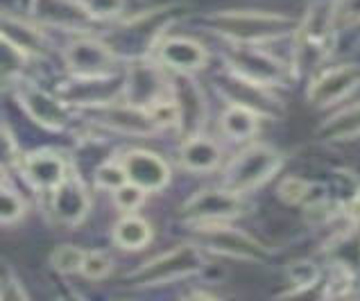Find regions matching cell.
Segmentation results:
<instances>
[{
    "label": "cell",
    "instance_id": "6da1fadb",
    "mask_svg": "<svg viewBox=\"0 0 360 301\" xmlns=\"http://www.w3.org/2000/svg\"><path fill=\"white\" fill-rule=\"evenodd\" d=\"M215 32L229 37L245 46L261 44L288 34L295 27V20L283 14L270 12H222L209 18Z\"/></svg>",
    "mask_w": 360,
    "mask_h": 301
},
{
    "label": "cell",
    "instance_id": "7a4b0ae2",
    "mask_svg": "<svg viewBox=\"0 0 360 301\" xmlns=\"http://www.w3.org/2000/svg\"><path fill=\"white\" fill-rule=\"evenodd\" d=\"M279 165L281 157L276 150L267 148V145H252L231 161L224 184L233 193H247L270 179L279 170Z\"/></svg>",
    "mask_w": 360,
    "mask_h": 301
},
{
    "label": "cell",
    "instance_id": "3957f363",
    "mask_svg": "<svg viewBox=\"0 0 360 301\" xmlns=\"http://www.w3.org/2000/svg\"><path fill=\"white\" fill-rule=\"evenodd\" d=\"M200 267H202L200 249L193 245H181V247H174L172 252L157 256L154 261H148L131 274V278L139 286H157V283H166V281H174V278L188 276L193 272H198Z\"/></svg>",
    "mask_w": 360,
    "mask_h": 301
},
{
    "label": "cell",
    "instance_id": "277c9868",
    "mask_svg": "<svg viewBox=\"0 0 360 301\" xmlns=\"http://www.w3.org/2000/svg\"><path fill=\"white\" fill-rule=\"evenodd\" d=\"M202 243L207 245L213 252L227 254L233 258H247V261H263L267 256L265 247L254 241L252 236H247L238 229H231V226H220L215 222H207L200 231Z\"/></svg>",
    "mask_w": 360,
    "mask_h": 301
},
{
    "label": "cell",
    "instance_id": "5b68a950",
    "mask_svg": "<svg viewBox=\"0 0 360 301\" xmlns=\"http://www.w3.org/2000/svg\"><path fill=\"white\" fill-rule=\"evenodd\" d=\"M240 193L224 191H202L184 204V215L193 222H220L240 213Z\"/></svg>",
    "mask_w": 360,
    "mask_h": 301
},
{
    "label": "cell",
    "instance_id": "8992f818",
    "mask_svg": "<svg viewBox=\"0 0 360 301\" xmlns=\"http://www.w3.org/2000/svg\"><path fill=\"white\" fill-rule=\"evenodd\" d=\"M358 87H360V68L356 64H345L322 72L311 84V89H308V100L315 107H328L347 98Z\"/></svg>",
    "mask_w": 360,
    "mask_h": 301
},
{
    "label": "cell",
    "instance_id": "52a82bcc",
    "mask_svg": "<svg viewBox=\"0 0 360 301\" xmlns=\"http://www.w3.org/2000/svg\"><path fill=\"white\" fill-rule=\"evenodd\" d=\"M120 165L125 170L127 181L139 186L143 191H161L170 179L168 163L154 152H146V150L129 152L125 154Z\"/></svg>",
    "mask_w": 360,
    "mask_h": 301
},
{
    "label": "cell",
    "instance_id": "ba28073f",
    "mask_svg": "<svg viewBox=\"0 0 360 301\" xmlns=\"http://www.w3.org/2000/svg\"><path fill=\"white\" fill-rule=\"evenodd\" d=\"M231 64L240 77L254 82V84H261V87L279 84V82L285 77V68L281 61H276L274 57L261 53V50H254L252 46L236 50L231 55Z\"/></svg>",
    "mask_w": 360,
    "mask_h": 301
},
{
    "label": "cell",
    "instance_id": "9c48e42d",
    "mask_svg": "<svg viewBox=\"0 0 360 301\" xmlns=\"http://www.w3.org/2000/svg\"><path fill=\"white\" fill-rule=\"evenodd\" d=\"M66 61L82 77H102L111 70L116 57L107 46L98 44V41L82 39L68 48Z\"/></svg>",
    "mask_w": 360,
    "mask_h": 301
},
{
    "label": "cell",
    "instance_id": "30bf717a",
    "mask_svg": "<svg viewBox=\"0 0 360 301\" xmlns=\"http://www.w3.org/2000/svg\"><path fill=\"white\" fill-rule=\"evenodd\" d=\"M163 75L157 66L139 61L129 68V105L150 109L154 102L168 98V87H163Z\"/></svg>",
    "mask_w": 360,
    "mask_h": 301
},
{
    "label": "cell",
    "instance_id": "8fae6325",
    "mask_svg": "<svg viewBox=\"0 0 360 301\" xmlns=\"http://www.w3.org/2000/svg\"><path fill=\"white\" fill-rule=\"evenodd\" d=\"M333 25V7L331 5H315L308 12L302 27L297 30L300 41V55L304 53H328V41H331Z\"/></svg>",
    "mask_w": 360,
    "mask_h": 301
},
{
    "label": "cell",
    "instance_id": "7c38bea8",
    "mask_svg": "<svg viewBox=\"0 0 360 301\" xmlns=\"http://www.w3.org/2000/svg\"><path fill=\"white\" fill-rule=\"evenodd\" d=\"M220 91L231 100V105H238L245 109H252L259 116L265 113H274V98L265 93V87L254 84V82L245 79L240 75L236 77H222Z\"/></svg>",
    "mask_w": 360,
    "mask_h": 301
},
{
    "label": "cell",
    "instance_id": "4fadbf2b",
    "mask_svg": "<svg viewBox=\"0 0 360 301\" xmlns=\"http://www.w3.org/2000/svg\"><path fill=\"white\" fill-rule=\"evenodd\" d=\"M100 118L111 129L134 134V136H146L157 129V122L152 120L150 111L136 105H107L105 109H100Z\"/></svg>",
    "mask_w": 360,
    "mask_h": 301
},
{
    "label": "cell",
    "instance_id": "5bb4252c",
    "mask_svg": "<svg viewBox=\"0 0 360 301\" xmlns=\"http://www.w3.org/2000/svg\"><path fill=\"white\" fill-rule=\"evenodd\" d=\"M159 59L172 70L191 72L207 64V50L191 39L174 37V39H166L159 46Z\"/></svg>",
    "mask_w": 360,
    "mask_h": 301
},
{
    "label": "cell",
    "instance_id": "9a60e30c",
    "mask_svg": "<svg viewBox=\"0 0 360 301\" xmlns=\"http://www.w3.org/2000/svg\"><path fill=\"white\" fill-rule=\"evenodd\" d=\"M32 9L37 18L57 27L75 30V27H84L91 20L86 9L79 5V0H34Z\"/></svg>",
    "mask_w": 360,
    "mask_h": 301
},
{
    "label": "cell",
    "instance_id": "2e32d148",
    "mask_svg": "<svg viewBox=\"0 0 360 301\" xmlns=\"http://www.w3.org/2000/svg\"><path fill=\"white\" fill-rule=\"evenodd\" d=\"M172 100L179 109V124L186 129L191 136L200 129L202 118H204V100L200 89L195 87V82L186 75L177 77L172 87Z\"/></svg>",
    "mask_w": 360,
    "mask_h": 301
},
{
    "label": "cell",
    "instance_id": "e0dca14e",
    "mask_svg": "<svg viewBox=\"0 0 360 301\" xmlns=\"http://www.w3.org/2000/svg\"><path fill=\"white\" fill-rule=\"evenodd\" d=\"M53 191H55V197H53L55 215L66 224H77L89 211V195L84 191V186L77 179L66 177Z\"/></svg>",
    "mask_w": 360,
    "mask_h": 301
},
{
    "label": "cell",
    "instance_id": "ac0fdd59",
    "mask_svg": "<svg viewBox=\"0 0 360 301\" xmlns=\"http://www.w3.org/2000/svg\"><path fill=\"white\" fill-rule=\"evenodd\" d=\"M25 174L39 188H57L68 177L64 159L53 152H37L32 157H27Z\"/></svg>",
    "mask_w": 360,
    "mask_h": 301
},
{
    "label": "cell",
    "instance_id": "d6986e66",
    "mask_svg": "<svg viewBox=\"0 0 360 301\" xmlns=\"http://www.w3.org/2000/svg\"><path fill=\"white\" fill-rule=\"evenodd\" d=\"M220 157L222 152L218 148V143L207 136H198V134L188 136V141L181 148V165L193 172L213 170L220 163Z\"/></svg>",
    "mask_w": 360,
    "mask_h": 301
},
{
    "label": "cell",
    "instance_id": "ffe728a7",
    "mask_svg": "<svg viewBox=\"0 0 360 301\" xmlns=\"http://www.w3.org/2000/svg\"><path fill=\"white\" fill-rule=\"evenodd\" d=\"M0 37H5L14 48H18L20 53H41L44 50V37H41L39 30L30 27L27 23L18 18H9L3 16L0 18Z\"/></svg>",
    "mask_w": 360,
    "mask_h": 301
},
{
    "label": "cell",
    "instance_id": "44dd1931",
    "mask_svg": "<svg viewBox=\"0 0 360 301\" xmlns=\"http://www.w3.org/2000/svg\"><path fill=\"white\" fill-rule=\"evenodd\" d=\"M23 102H25L27 111L32 113V116L39 122H44L46 127H61V124L66 122V111H64V107H61L57 100L46 96L44 91L27 89L23 93Z\"/></svg>",
    "mask_w": 360,
    "mask_h": 301
},
{
    "label": "cell",
    "instance_id": "7402d4cb",
    "mask_svg": "<svg viewBox=\"0 0 360 301\" xmlns=\"http://www.w3.org/2000/svg\"><path fill=\"white\" fill-rule=\"evenodd\" d=\"M220 127L224 132V136H229L231 141L252 139L256 129H259V113H254L252 109L238 107V105H231L224 111Z\"/></svg>",
    "mask_w": 360,
    "mask_h": 301
},
{
    "label": "cell",
    "instance_id": "603a6c76",
    "mask_svg": "<svg viewBox=\"0 0 360 301\" xmlns=\"http://www.w3.org/2000/svg\"><path fill=\"white\" fill-rule=\"evenodd\" d=\"M114 241L122 249H143L152 241V226L139 215H127L116 224Z\"/></svg>",
    "mask_w": 360,
    "mask_h": 301
},
{
    "label": "cell",
    "instance_id": "cb8c5ba5",
    "mask_svg": "<svg viewBox=\"0 0 360 301\" xmlns=\"http://www.w3.org/2000/svg\"><path fill=\"white\" fill-rule=\"evenodd\" d=\"M320 134L326 141H349L360 136V105L349 107L328 120Z\"/></svg>",
    "mask_w": 360,
    "mask_h": 301
},
{
    "label": "cell",
    "instance_id": "d4e9b609",
    "mask_svg": "<svg viewBox=\"0 0 360 301\" xmlns=\"http://www.w3.org/2000/svg\"><path fill=\"white\" fill-rule=\"evenodd\" d=\"M82 261H84V252L73 245L59 247L53 254V265L59 269V272H77L82 267Z\"/></svg>",
    "mask_w": 360,
    "mask_h": 301
},
{
    "label": "cell",
    "instance_id": "484cf974",
    "mask_svg": "<svg viewBox=\"0 0 360 301\" xmlns=\"http://www.w3.org/2000/svg\"><path fill=\"white\" fill-rule=\"evenodd\" d=\"M79 272L89 278H105L111 272V258L102 252H89L84 254Z\"/></svg>",
    "mask_w": 360,
    "mask_h": 301
},
{
    "label": "cell",
    "instance_id": "4316f807",
    "mask_svg": "<svg viewBox=\"0 0 360 301\" xmlns=\"http://www.w3.org/2000/svg\"><path fill=\"white\" fill-rule=\"evenodd\" d=\"M23 200L7 188H0V222H14L23 215Z\"/></svg>",
    "mask_w": 360,
    "mask_h": 301
},
{
    "label": "cell",
    "instance_id": "83f0119b",
    "mask_svg": "<svg viewBox=\"0 0 360 301\" xmlns=\"http://www.w3.org/2000/svg\"><path fill=\"white\" fill-rule=\"evenodd\" d=\"M114 193H116V206H118V209L131 213L143 204V193H146V191L139 188V186L129 184V181H125L122 186H118Z\"/></svg>",
    "mask_w": 360,
    "mask_h": 301
},
{
    "label": "cell",
    "instance_id": "f1b7e54d",
    "mask_svg": "<svg viewBox=\"0 0 360 301\" xmlns=\"http://www.w3.org/2000/svg\"><path fill=\"white\" fill-rule=\"evenodd\" d=\"M79 5L91 18H111L120 12L125 0H79Z\"/></svg>",
    "mask_w": 360,
    "mask_h": 301
},
{
    "label": "cell",
    "instance_id": "f546056e",
    "mask_svg": "<svg viewBox=\"0 0 360 301\" xmlns=\"http://www.w3.org/2000/svg\"><path fill=\"white\" fill-rule=\"evenodd\" d=\"M96 181L100 188H109V191H116L118 186H122L127 181L125 177V170H122V165H114V163H107L102 165L96 174Z\"/></svg>",
    "mask_w": 360,
    "mask_h": 301
},
{
    "label": "cell",
    "instance_id": "4dcf8cb0",
    "mask_svg": "<svg viewBox=\"0 0 360 301\" xmlns=\"http://www.w3.org/2000/svg\"><path fill=\"white\" fill-rule=\"evenodd\" d=\"M23 61V53L14 48L5 37H0V72H12L20 66Z\"/></svg>",
    "mask_w": 360,
    "mask_h": 301
},
{
    "label": "cell",
    "instance_id": "1f68e13d",
    "mask_svg": "<svg viewBox=\"0 0 360 301\" xmlns=\"http://www.w3.org/2000/svg\"><path fill=\"white\" fill-rule=\"evenodd\" d=\"M333 18L340 20L342 25L360 23V0H338L333 7Z\"/></svg>",
    "mask_w": 360,
    "mask_h": 301
},
{
    "label": "cell",
    "instance_id": "d6a6232c",
    "mask_svg": "<svg viewBox=\"0 0 360 301\" xmlns=\"http://www.w3.org/2000/svg\"><path fill=\"white\" fill-rule=\"evenodd\" d=\"M279 195H281V200H285L288 204H297V202H302L304 197L308 195V184L302 181V179H285L281 184V188H279Z\"/></svg>",
    "mask_w": 360,
    "mask_h": 301
},
{
    "label": "cell",
    "instance_id": "836d02e7",
    "mask_svg": "<svg viewBox=\"0 0 360 301\" xmlns=\"http://www.w3.org/2000/svg\"><path fill=\"white\" fill-rule=\"evenodd\" d=\"M352 209H354V213L360 217V193L356 195V200H354V206H352Z\"/></svg>",
    "mask_w": 360,
    "mask_h": 301
}]
</instances>
